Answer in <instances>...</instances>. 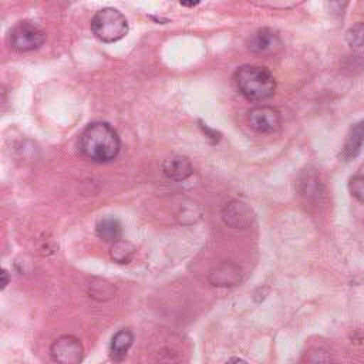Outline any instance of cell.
Returning a JSON list of instances; mask_svg holds the SVG:
<instances>
[{
    "label": "cell",
    "instance_id": "1",
    "mask_svg": "<svg viewBox=\"0 0 364 364\" xmlns=\"http://www.w3.org/2000/svg\"><path fill=\"white\" fill-rule=\"evenodd\" d=\"M121 149L118 132L105 121L88 124L80 135V151L92 162H109Z\"/></svg>",
    "mask_w": 364,
    "mask_h": 364
},
{
    "label": "cell",
    "instance_id": "2",
    "mask_svg": "<svg viewBox=\"0 0 364 364\" xmlns=\"http://www.w3.org/2000/svg\"><path fill=\"white\" fill-rule=\"evenodd\" d=\"M233 80L237 91L249 101L266 100L272 97L276 90L273 74L266 67L260 65H240L235 71Z\"/></svg>",
    "mask_w": 364,
    "mask_h": 364
},
{
    "label": "cell",
    "instance_id": "3",
    "mask_svg": "<svg viewBox=\"0 0 364 364\" xmlns=\"http://www.w3.org/2000/svg\"><path fill=\"white\" fill-rule=\"evenodd\" d=\"M91 30L98 40L104 43H114L127 36L128 21L119 10L114 7H104L92 16Z\"/></svg>",
    "mask_w": 364,
    "mask_h": 364
},
{
    "label": "cell",
    "instance_id": "4",
    "mask_svg": "<svg viewBox=\"0 0 364 364\" xmlns=\"http://www.w3.org/2000/svg\"><path fill=\"white\" fill-rule=\"evenodd\" d=\"M46 33L30 21H20L10 30V46L13 50L24 53L43 46Z\"/></svg>",
    "mask_w": 364,
    "mask_h": 364
},
{
    "label": "cell",
    "instance_id": "5",
    "mask_svg": "<svg viewBox=\"0 0 364 364\" xmlns=\"http://www.w3.org/2000/svg\"><path fill=\"white\" fill-rule=\"evenodd\" d=\"M50 355L55 364H80L84 358V346L77 337L64 334L53 341Z\"/></svg>",
    "mask_w": 364,
    "mask_h": 364
},
{
    "label": "cell",
    "instance_id": "6",
    "mask_svg": "<svg viewBox=\"0 0 364 364\" xmlns=\"http://www.w3.org/2000/svg\"><path fill=\"white\" fill-rule=\"evenodd\" d=\"M247 121L252 129L259 134L276 132L282 125L280 112L269 105H259L249 111Z\"/></svg>",
    "mask_w": 364,
    "mask_h": 364
},
{
    "label": "cell",
    "instance_id": "7",
    "mask_svg": "<svg viewBox=\"0 0 364 364\" xmlns=\"http://www.w3.org/2000/svg\"><path fill=\"white\" fill-rule=\"evenodd\" d=\"M222 219L230 228L247 229L255 222V213L245 202L235 199L226 203L222 209Z\"/></svg>",
    "mask_w": 364,
    "mask_h": 364
},
{
    "label": "cell",
    "instance_id": "8",
    "mask_svg": "<svg viewBox=\"0 0 364 364\" xmlns=\"http://www.w3.org/2000/svg\"><path fill=\"white\" fill-rule=\"evenodd\" d=\"M280 46L282 40L279 34L267 27L259 28L247 40V47L255 54H270L274 53Z\"/></svg>",
    "mask_w": 364,
    "mask_h": 364
},
{
    "label": "cell",
    "instance_id": "9",
    "mask_svg": "<svg viewBox=\"0 0 364 364\" xmlns=\"http://www.w3.org/2000/svg\"><path fill=\"white\" fill-rule=\"evenodd\" d=\"M242 279V270L233 262H222L216 267H213L209 273V282L213 286L226 287L235 286Z\"/></svg>",
    "mask_w": 364,
    "mask_h": 364
},
{
    "label": "cell",
    "instance_id": "10",
    "mask_svg": "<svg viewBox=\"0 0 364 364\" xmlns=\"http://www.w3.org/2000/svg\"><path fill=\"white\" fill-rule=\"evenodd\" d=\"M162 172L168 179L185 181L193 173V166L186 156L172 155L164 161Z\"/></svg>",
    "mask_w": 364,
    "mask_h": 364
},
{
    "label": "cell",
    "instance_id": "11",
    "mask_svg": "<svg viewBox=\"0 0 364 364\" xmlns=\"http://www.w3.org/2000/svg\"><path fill=\"white\" fill-rule=\"evenodd\" d=\"M363 144H364V121H358L354 125H351V128L347 132L344 145L341 148V158L344 161H350L355 158L360 154Z\"/></svg>",
    "mask_w": 364,
    "mask_h": 364
},
{
    "label": "cell",
    "instance_id": "12",
    "mask_svg": "<svg viewBox=\"0 0 364 364\" xmlns=\"http://www.w3.org/2000/svg\"><path fill=\"white\" fill-rule=\"evenodd\" d=\"M299 195L306 203L318 205L324 196L323 183L314 173H306L299 181Z\"/></svg>",
    "mask_w": 364,
    "mask_h": 364
},
{
    "label": "cell",
    "instance_id": "13",
    "mask_svg": "<svg viewBox=\"0 0 364 364\" xmlns=\"http://www.w3.org/2000/svg\"><path fill=\"white\" fill-rule=\"evenodd\" d=\"M134 341V334L129 328H121L118 330L112 338H111V344H109V357L114 363H121L122 360H125L128 350L131 348Z\"/></svg>",
    "mask_w": 364,
    "mask_h": 364
},
{
    "label": "cell",
    "instance_id": "14",
    "mask_svg": "<svg viewBox=\"0 0 364 364\" xmlns=\"http://www.w3.org/2000/svg\"><path fill=\"white\" fill-rule=\"evenodd\" d=\"M95 232L97 236L105 242H111L115 243L117 240L121 239V233H122V228H121V222L114 218V216H105L101 218L97 222L95 226Z\"/></svg>",
    "mask_w": 364,
    "mask_h": 364
},
{
    "label": "cell",
    "instance_id": "15",
    "mask_svg": "<svg viewBox=\"0 0 364 364\" xmlns=\"http://www.w3.org/2000/svg\"><path fill=\"white\" fill-rule=\"evenodd\" d=\"M87 291L91 299H95L98 301H105V300H109L114 297L115 287L104 279L94 277V279H91Z\"/></svg>",
    "mask_w": 364,
    "mask_h": 364
},
{
    "label": "cell",
    "instance_id": "16",
    "mask_svg": "<svg viewBox=\"0 0 364 364\" xmlns=\"http://www.w3.org/2000/svg\"><path fill=\"white\" fill-rule=\"evenodd\" d=\"M134 253H135V246L131 242L124 240V239H119L115 243H112L111 250H109L111 259L119 264L129 263L134 257Z\"/></svg>",
    "mask_w": 364,
    "mask_h": 364
},
{
    "label": "cell",
    "instance_id": "17",
    "mask_svg": "<svg viewBox=\"0 0 364 364\" xmlns=\"http://www.w3.org/2000/svg\"><path fill=\"white\" fill-rule=\"evenodd\" d=\"M346 38L353 48H364V23H357L350 27Z\"/></svg>",
    "mask_w": 364,
    "mask_h": 364
},
{
    "label": "cell",
    "instance_id": "18",
    "mask_svg": "<svg viewBox=\"0 0 364 364\" xmlns=\"http://www.w3.org/2000/svg\"><path fill=\"white\" fill-rule=\"evenodd\" d=\"M348 191L353 198L364 203V175H354L348 181Z\"/></svg>",
    "mask_w": 364,
    "mask_h": 364
},
{
    "label": "cell",
    "instance_id": "19",
    "mask_svg": "<svg viewBox=\"0 0 364 364\" xmlns=\"http://www.w3.org/2000/svg\"><path fill=\"white\" fill-rule=\"evenodd\" d=\"M202 129H203V132L208 135V138H213V142H218V141H219V132H216V131H213V129H209L206 125L203 127V124H202Z\"/></svg>",
    "mask_w": 364,
    "mask_h": 364
},
{
    "label": "cell",
    "instance_id": "20",
    "mask_svg": "<svg viewBox=\"0 0 364 364\" xmlns=\"http://www.w3.org/2000/svg\"><path fill=\"white\" fill-rule=\"evenodd\" d=\"M1 277H3V282H1V289H6V286L9 284V273H7V270L6 269H3L1 270Z\"/></svg>",
    "mask_w": 364,
    "mask_h": 364
},
{
    "label": "cell",
    "instance_id": "21",
    "mask_svg": "<svg viewBox=\"0 0 364 364\" xmlns=\"http://www.w3.org/2000/svg\"><path fill=\"white\" fill-rule=\"evenodd\" d=\"M226 364H246V361L243 358H239V357H232L226 361Z\"/></svg>",
    "mask_w": 364,
    "mask_h": 364
}]
</instances>
